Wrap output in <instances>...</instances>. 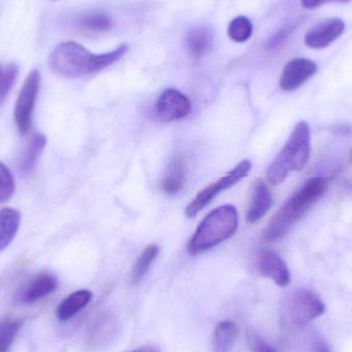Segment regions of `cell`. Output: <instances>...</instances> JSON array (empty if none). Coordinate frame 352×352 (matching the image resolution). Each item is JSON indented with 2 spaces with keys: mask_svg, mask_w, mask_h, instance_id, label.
Returning a JSON list of instances; mask_svg holds the SVG:
<instances>
[{
  "mask_svg": "<svg viewBox=\"0 0 352 352\" xmlns=\"http://www.w3.org/2000/svg\"><path fill=\"white\" fill-rule=\"evenodd\" d=\"M273 205L272 194L266 182L258 179L252 190L250 206L246 212V221L248 223H256L266 215Z\"/></svg>",
  "mask_w": 352,
  "mask_h": 352,
  "instance_id": "obj_13",
  "label": "cell"
},
{
  "mask_svg": "<svg viewBox=\"0 0 352 352\" xmlns=\"http://www.w3.org/2000/svg\"><path fill=\"white\" fill-rule=\"evenodd\" d=\"M93 295L88 289H80L70 294L56 310V318L60 322H68L80 314L92 300Z\"/></svg>",
  "mask_w": 352,
  "mask_h": 352,
  "instance_id": "obj_14",
  "label": "cell"
},
{
  "mask_svg": "<svg viewBox=\"0 0 352 352\" xmlns=\"http://www.w3.org/2000/svg\"><path fill=\"white\" fill-rule=\"evenodd\" d=\"M345 23L340 18H331L318 23L306 33L304 43L314 50L324 49L344 33Z\"/></svg>",
  "mask_w": 352,
  "mask_h": 352,
  "instance_id": "obj_9",
  "label": "cell"
},
{
  "mask_svg": "<svg viewBox=\"0 0 352 352\" xmlns=\"http://www.w3.org/2000/svg\"><path fill=\"white\" fill-rule=\"evenodd\" d=\"M254 27L248 16H236L228 27V35L235 43H245L252 37Z\"/></svg>",
  "mask_w": 352,
  "mask_h": 352,
  "instance_id": "obj_24",
  "label": "cell"
},
{
  "mask_svg": "<svg viewBox=\"0 0 352 352\" xmlns=\"http://www.w3.org/2000/svg\"><path fill=\"white\" fill-rule=\"evenodd\" d=\"M131 352H159L158 349H155V347L152 346H144L142 347V349H136V351H133Z\"/></svg>",
  "mask_w": 352,
  "mask_h": 352,
  "instance_id": "obj_31",
  "label": "cell"
},
{
  "mask_svg": "<svg viewBox=\"0 0 352 352\" xmlns=\"http://www.w3.org/2000/svg\"><path fill=\"white\" fill-rule=\"evenodd\" d=\"M330 179L314 177L308 180L285 205L275 213L264 232V240L269 243L283 239L291 228L318 202L329 186Z\"/></svg>",
  "mask_w": 352,
  "mask_h": 352,
  "instance_id": "obj_2",
  "label": "cell"
},
{
  "mask_svg": "<svg viewBox=\"0 0 352 352\" xmlns=\"http://www.w3.org/2000/svg\"><path fill=\"white\" fill-rule=\"evenodd\" d=\"M351 0H301L302 6L305 8H316L328 3H347Z\"/></svg>",
  "mask_w": 352,
  "mask_h": 352,
  "instance_id": "obj_29",
  "label": "cell"
},
{
  "mask_svg": "<svg viewBox=\"0 0 352 352\" xmlns=\"http://www.w3.org/2000/svg\"><path fill=\"white\" fill-rule=\"evenodd\" d=\"M18 74L19 68L16 64H8L4 68L0 66V105L4 102L8 93L12 90L18 78Z\"/></svg>",
  "mask_w": 352,
  "mask_h": 352,
  "instance_id": "obj_25",
  "label": "cell"
},
{
  "mask_svg": "<svg viewBox=\"0 0 352 352\" xmlns=\"http://www.w3.org/2000/svg\"><path fill=\"white\" fill-rule=\"evenodd\" d=\"M127 51L128 45H122L107 53L93 54L80 43L64 41L56 45L52 52L50 67L63 78H84L119 61Z\"/></svg>",
  "mask_w": 352,
  "mask_h": 352,
  "instance_id": "obj_1",
  "label": "cell"
},
{
  "mask_svg": "<svg viewBox=\"0 0 352 352\" xmlns=\"http://www.w3.org/2000/svg\"><path fill=\"white\" fill-rule=\"evenodd\" d=\"M21 225V213L12 207L0 210V252L12 243Z\"/></svg>",
  "mask_w": 352,
  "mask_h": 352,
  "instance_id": "obj_16",
  "label": "cell"
},
{
  "mask_svg": "<svg viewBox=\"0 0 352 352\" xmlns=\"http://www.w3.org/2000/svg\"><path fill=\"white\" fill-rule=\"evenodd\" d=\"M237 228L238 212L233 205H223L214 209L197 228L188 243V252L197 256L211 250L232 237Z\"/></svg>",
  "mask_w": 352,
  "mask_h": 352,
  "instance_id": "obj_4",
  "label": "cell"
},
{
  "mask_svg": "<svg viewBox=\"0 0 352 352\" xmlns=\"http://www.w3.org/2000/svg\"><path fill=\"white\" fill-rule=\"evenodd\" d=\"M256 269L261 275L272 279L279 287H287L291 283V274L287 263L273 250H261L256 258Z\"/></svg>",
  "mask_w": 352,
  "mask_h": 352,
  "instance_id": "obj_11",
  "label": "cell"
},
{
  "mask_svg": "<svg viewBox=\"0 0 352 352\" xmlns=\"http://www.w3.org/2000/svg\"><path fill=\"white\" fill-rule=\"evenodd\" d=\"M293 32V27H285L280 31L273 35L272 38L269 39L267 47L269 50L275 49V47H280Z\"/></svg>",
  "mask_w": 352,
  "mask_h": 352,
  "instance_id": "obj_27",
  "label": "cell"
},
{
  "mask_svg": "<svg viewBox=\"0 0 352 352\" xmlns=\"http://www.w3.org/2000/svg\"><path fill=\"white\" fill-rule=\"evenodd\" d=\"M45 146L47 138L43 133H35L31 136L19 164L22 175H29L35 168Z\"/></svg>",
  "mask_w": 352,
  "mask_h": 352,
  "instance_id": "obj_18",
  "label": "cell"
},
{
  "mask_svg": "<svg viewBox=\"0 0 352 352\" xmlns=\"http://www.w3.org/2000/svg\"><path fill=\"white\" fill-rule=\"evenodd\" d=\"M41 87V74L34 69L28 74L21 88L14 109V119L18 131L27 134L32 124V115Z\"/></svg>",
  "mask_w": 352,
  "mask_h": 352,
  "instance_id": "obj_6",
  "label": "cell"
},
{
  "mask_svg": "<svg viewBox=\"0 0 352 352\" xmlns=\"http://www.w3.org/2000/svg\"><path fill=\"white\" fill-rule=\"evenodd\" d=\"M116 331L115 322L109 316H101L96 322H93L90 329L91 343L95 345H101L109 341Z\"/></svg>",
  "mask_w": 352,
  "mask_h": 352,
  "instance_id": "obj_22",
  "label": "cell"
},
{
  "mask_svg": "<svg viewBox=\"0 0 352 352\" xmlns=\"http://www.w3.org/2000/svg\"><path fill=\"white\" fill-rule=\"evenodd\" d=\"M186 164L180 158L171 161L166 173L161 180V188L167 195L178 194L184 188L186 184Z\"/></svg>",
  "mask_w": 352,
  "mask_h": 352,
  "instance_id": "obj_17",
  "label": "cell"
},
{
  "mask_svg": "<svg viewBox=\"0 0 352 352\" xmlns=\"http://www.w3.org/2000/svg\"><path fill=\"white\" fill-rule=\"evenodd\" d=\"M239 335V328L232 320L219 322L213 331L211 346L213 352H231Z\"/></svg>",
  "mask_w": 352,
  "mask_h": 352,
  "instance_id": "obj_15",
  "label": "cell"
},
{
  "mask_svg": "<svg viewBox=\"0 0 352 352\" xmlns=\"http://www.w3.org/2000/svg\"><path fill=\"white\" fill-rule=\"evenodd\" d=\"M318 72V65L306 58H296L285 65L279 86L283 91L293 92L305 84Z\"/></svg>",
  "mask_w": 352,
  "mask_h": 352,
  "instance_id": "obj_10",
  "label": "cell"
},
{
  "mask_svg": "<svg viewBox=\"0 0 352 352\" xmlns=\"http://www.w3.org/2000/svg\"><path fill=\"white\" fill-rule=\"evenodd\" d=\"M58 279L52 273L41 272L33 276L18 294V301L26 305L35 303L57 289Z\"/></svg>",
  "mask_w": 352,
  "mask_h": 352,
  "instance_id": "obj_12",
  "label": "cell"
},
{
  "mask_svg": "<svg viewBox=\"0 0 352 352\" xmlns=\"http://www.w3.org/2000/svg\"><path fill=\"white\" fill-rule=\"evenodd\" d=\"M252 170V163L250 161L244 160L240 162L235 168L219 178L217 182L211 184L210 186L201 190L196 198L186 206V215L188 219L196 217L205 206L209 204L221 190H227L231 186H235L242 178L246 177V175Z\"/></svg>",
  "mask_w": 352,
  "mask_h": 352,
  "instance_id": "obj_5",
  "label": "cell"
},
{
  "mask_svg": "<svg viewBox=\"0 0 352 352\" xmlns=\"http://www.w3.org/2000/svg\"><path fill=\"white\" fill-rule=\"evenodd\" d=\"M16 190V182L10 169L0 162V204L8 202Z\"/></svg>",
  "mask_w": 352,
  "mask_h": 352,
  "instance_id": "obj_26",
  "label": "cell"
},
{
  "mask_svg": "<svg viewBox=\"0 0 352 352\" xmlns=\"http://www.w3.org/2000/svg\"><path fill=\"white\" fill-rule=\"evenodd\" d=\"M250 346L252 352H276L268 342L258 335H250Z\"/></svg>",
  "mask_w": 352,
  "mask_h": 352,
  "instance_id": "obj_28",
  "label": "cell"
},
{
  "mask_svg": "<svg viewBox=\"0 0 352 352\" xmlns=\"http://www.w3.org/2000/svg\"><path fill=\"white\" fill-rule=\"evenodd\" d=\"M22 326L23 320L18 318H6L0 320V352L10 351Z\"/></svg>",
  "mask_w": 352,
  "mask_h": 352,
  "instance_id": "obj_23",
  "label": "cell"
},
{
  "mask_svg": "<svg viewBox=\"0 0 352 352\" xmlns=\"http://www.w3.org/2000/svg\"><path fill=\"white\" fill-rule=\"evenodd\" d=\"M192 104L190 99L176 89H167L159 97L156 113L161 121L173 122L190 115Z\"/></svg>",
  "mask_w": 352,
  "mask_h": 352,
  "instance_id": "obj_8",
  "label": "cell"
},
{
  "mask_svg": "<svg viewBox=\"0 0 352 352\" xmlns=\"http://www.w3.org/2000/svg\"><path fill=\"white\" fill-rule=\"evenodd\" d=\"M113 25L111 16L104 12H90L82 14L76 21V26L82 32L102 33Z\"/></svg>",
  "mask_w": 352,
  "mask_h": 352,
  "instance_id": "obj_20",
  "label": "cell"
},
{
  "mask_svg": "<svg viewBox=\"0 0 352 352\" xmlns=\"http://www.w3.org/2000/svg\"><path fill=\"white\" fill-rule=\"evenodd\" d=\"M287 311L294 324L304 326L322 316L326 311V305L314 292L300 289L292 295Z\"/></svg>",
  "mask_w": 352,
  "mask_h": 352,
  "instance_id": "obj_7",
  "label": "cell"
},
{
  "mask_svg": "<svg viewBox=\"0 0 352 352\" xmlns=\"http://www.w3.org/2000/svg\"><path fill=\"white\" fill-rule=\"evenodd\" d=\"M213 43L212 32L206 27H196L188 31L186 45L190 53L195 57H202L210 51Z\"/></svg>",
  "mask_w": 352,
  "mask_h": 352,
  "instance_id": "obj_19",
  "label": "cell"
},
{
  "mask_svg": "<svg viewBox=\"0 0 352 352\" xmlns=\"http://www.w3.org/2000/svg\"><path fill=\"white\" fill-rule=\"evenodd\" d=\"M311 134L307 122L296 125L283 150L275 157L267 170V177L271 184H280L291 173L303 170L309 161L311 150Z\"/></svg>",
  "mask_w": 352,
  "mask_h": 352,
  "instance_id": "obj_3",
  "label": "cell"
},
{
  "mask_svg": "<svg viewBox=\"0 0 352 352\" xmlns=\"http://www.w3.org/2000/svg\"><path fill=\"white\" fill-rule=\"evenodd\" d=\"M160 254V248L157 244H151L140 254L132 271V280L138 283L142 280L154 264Z\"/></svg>",
  "mask_w": 352,
  "mask_h": 352,
  "instance_id": "obj_21",
  "label": "cell"
},
{
  "mask_svg": "<svg viewBox=\"0 0 352 352\" xmlns=\"http://www.w3.org/2000/svg\"><path fill=\"white\" fill-rule=\"evenodd\" d=\"M314 352H331V351L326 341L318 339L314 344Z\"/></svg>",
  "mask_w": 352,
  "mask_h": 352,
  "instance_id": "obj_30",
  "label": "cell"
},
{
  "mask_svg": "<svg viewBox=\"0 0 352 352\" xmlns=\"http://www.w3.org/2000/svg\"><path fill=\"white\" fill-rule=\"evenodd\" d=\"M351 158H352V152H351Z\"/></svg>",
  "mask_w": 352,
  "mask_h": 352,
  "instance_id": "obj_32",
  "label": "cell"
}]
</instances>
